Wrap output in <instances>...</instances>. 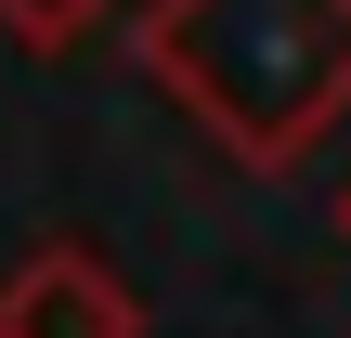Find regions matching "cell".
Instances as JSON below:
<instances>
[{"label": "cell", "mask_w": 351, "mask_h": 338, "mask_svg": "<svg viewBox=\"0 0 351 338\" xmlns=\"http://www.w3.org/2000/svg\"><path fill=\"white\" fill-rule=\"evenodd\" d=\"M0 338H143V300L91 248H26L0 274Z\"/></svg>", "instance_id": "obj_2"}, {"label": "cell", "mask_w": 351, "mask_h": 338, "mask_svg": "<svg viewBox=\"0 0 351 338\" xmlns=\"http://www.w3.org/2000/svg\"><path fill=\"white\" fill-rule=\"evenodd\" d=\"M339 221H351V195H339Z\"/></svg>", "instance_id": "obj_4"}, {"label": "cell", "mask_w": 351, "mask_h": 338, "mask_svg": "<svg viewBox=\"0 0 351 338\" xmlns=\"http://www.w3.org/2000/svg\"><path fill=\"white\" fill-rule=\"evenodd\" d=\"M104 13H130V0H0V39H26V52H65V39H91Z\"/></svg>", "instance_id": "obj_3"}, {"label": "cell", "mask_w": 351, "mask_h": 338, "mask_svg": "<svg viewBox=\"0 0 351 338\" xmlns=\"http://www.w3.org/2000/svg\"><path fill=\"white\" fill-rule=\"evenodd\" d=\"M130 65L234 169H300L351 117V0H143Z\"/></svg>", "instance_id": "obj_1"}]
</instances>
